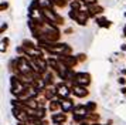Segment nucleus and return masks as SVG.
Masks as SVG:
<instances>
[{
	"label": "nucleus",
	"instance_id": "f257e3e1",
	"mask_svg": "<svg viewBox=\"0 0 126 125\" xmlns=\"http://www.w3.org/2000/svg\"><path fill=\"white\" fill-rule=\"evenodd\" d=\"M43 13H44L46 21L55 24V26H64L65 20H64V17L61 14H58L55 9H43Z\"/></svg>",
	"mask_w": 126,
	"mask_h": 125
},
{
	"label": "nucleus",
	"instance_id": "f03ea898",
	"mask_svg": "<svg viewBox=\"0 0 126 125\" xmlns=\"http://www.w3.org/2000/svg\"><path fill=\"white\" fill-rule=\"evenodd\" d=\"M68 16H69V19H72L74 21L78 23L79 26H85L86 23H88V19H91L86 10H72L71 9Z\"/></svg>",
	"mask_w": 126,
	"mask_h": 125
},
{
	"label": "nucleus",
	"instance_id": "7ed1b4c3",
	"mask_svg": "<svg viewBox=\"0 0 126 125\" xmlns=\"http://www.w3.org/2000/svg\"><path fill=\"white\" fill-rule=\"evenodd\" d=\"M24 87H26V85H24L23 83L18 80L17 75H14V74H13L12 77H10V90H12V94H13V95L17 97L18 94H20V92L24 90Z\"/></svg>",
	"mask_w": 126,
	"mask_h": 125
},
{
	"label": "nucleus",
	"instance_id": "20e7f679",
	"mask_svg": "<svg viewBox=\"0 0 126 125\" xmlns=\"http://www.w3.org/2000/svg\"><path fill=\"white\" fill-rule=\"evenodd\" d=\"M72 111H74V121L75 122H84L85 121V117H86V114H88L85 105H82V104L75 105Z\"/></svg>",
	"mask_w": 126,
	"mask_h": 125
},
{
	"label": "nucleus",
	"instance_id": "39448f33",
	"mask_svg": "<svg viewBox=\"0 0 126 125\" xmlns=\"http://www.w3.org/2000/svg\"><path fill=\"white\" fill-rule=\"evenodd\" d=\"M58 58V61L61 62V64H64L65 67H68V68H74L77 64H78V58H77V56H57Z\"/></svg>",
	"mask_w": 126,
	"mask_h": 125
},
{
	"label": "nucleus",
	"instance_id": "423d86ee",
	"mask_svg": "<svg viewBox=\"0 0 126 125\" xmlns=\"http://www.w3.org/2000/svg\"><path fill=\"white\" fill-rule=\"evenodd\" d=\"M72 84H78V85H84L88 87L91 84V74L89 73H77L75 74V78Z\"/></svg>",
	"mask_w": 126,
	"mask_h": 125
},
{
	"label": "nucleus",
	"instance_id": "0eeeda50",
	"mask_svg": "<svg viewBox=\"0 0 126 125\" xmlns=\"http://www.w3.org/2000/svg\"><path fill=\"white\" fill-rule=\"evenodd\" d=\"M13 117L17 119V121H20V122H27L30 118V112L29 111H26V109H23V108H13Z\"/></svg>",
	"mask_w": 126,
	"mask_h": 125
},
{
	"label": "nucleus",
	"instance_id": "6e6552de",
	"mask_svg": "<svg viewBox=\"0 0 126 125\" xmlns=\"http://www.w3.org/2000/svg\"><path fill=\"white\" fill-rule=\"evenodd\" d=\"M55 87H57V97H58V100L68 98L69 94L72 92V91L68 88V85L65 84V83H60V84H57Z\"/></svg>",
	"mask_w": 126,
	"mask_h": 125
},
{
	"label": "nucleus",
	"instance_id": "1a4fd4ad",
	"mask_svg": "<svg viewBox=\"0 0 126 125\" xmlns=\"http://www.w3.org/2000/svg\"><path fill=\"white\" fill-rule=\"evenodd\" d=\"M71 91H72V94H74L75 97H78V98H85V97H88V94H89V91L86 90V87L78 85V84H72Z\"/></svg>",
	"mask_w": 126,
	"mask_h": 125
},
{
	"label": "nucleus",
	"instance_id": "9d476101",
	"mask_svg": "<svg viewBox=\"0 0 126 125\" xmlns=\"http://www.w3.org/2000/svg\"><path fill=\"white\" fill-rule=\"evenodd\" d=\"M85 9H86V11H88V14H89L91 19H95L98 14H102L103 11H105L102 6H99L98 3L96 4H91V6H85Z\"/></svg>",
	"mask_w": 126,
	"mask_h": 125
},
{
	"label": "nucleus",
	"instance_id": "9b49d317",
	"mask_svg": "<svg viewBox=\"0 0 126 125\" xmlns=\"http://www.w3.org/2000/svg\"><path fill=\"white\" fill-rule=\"evenodd\" d=\"M41 94L46 97L47 100H54V98L57 97V87L54 88L52 85H47L46 88L41 91Z\"/></svg>",
	"mask_w": 126,
	"mask_h": 125
},
{
	"label": "nucleus",
	"instance_id": "f8f14e48",
	"mask_svg": "<svg viewBox=\"0 0 126 125\" xmlns=\"http://www.w3.org/2000/svg\"><path fill=\"white\" fill-rule=\"evenodd\" d=\"M61 102V109H63V112H71L72 109H74V101L72 100H69V98H63V100H60Z\"/></svg>",
	"mask_w": 126,
	"mask_h": 125
},
{
	"label": "nucleus",
	"instance_id": "ddd939ff",
	"mask_svg": "<svg viewBox=\"0 0 126 125\" xmlns=\"http://www.w3.org/2000/svg\"><path fill=\"white\" fill-rule=\"evenodd\" d=\"M67 112H52L51 115V119H52V122L57 125V124H64L65 121H67Z\"/></svg>",
	"mask_w": 126,
	"mask_h": 125
},
{
	"label": "nucleus",
	"instance_id": "4468645a",
	"mask_svg": "<svg viewBox=\"0 0 126 125\" xmlns=\"http://www.w3.org/2000/svg\"><path fill=\"white\" fill-rule=\"evenodd\" d=\"M48 68H51L54 73L57 74L58 73V70H60V67H61V62L58 61V58H54V57H50L48 60Z\"/></svg>",
	"mask_w": 126,
	"mask_h": 125
},
{
	"label": "nucleus",
	"instance_id": "2eb2a0df",
	"mask_svg": "<svg viewBox=\"0 0 126 125\" xmlns=\"http://www.w3.org/2000/svg\"><path fill=\"white\" fill-rule=\"evenodd\" d=\"M44 81H46V85H54V83H55V73L52 70H48L44 74Z\"/></svg>",
	"mask_w": 126,
	"mask_h": 125
},
{
	"label": "nucleus",
	"instance_id": "dca6fc26",
	"mask_svg": "<svg viewBox=\"0 0 126 125\" xmlns=\"http://www.w3.org/2000/svg\"><path fill=\"white\" fill-rule=\"evenodd\" d=\"M99 114L96 112H89V114H86V117H85V122H88L89 125H94V124H98V121H99Z\"/></svg>",
	"mask_w": 126,
	"mask_h": 125
},
{
	"label": "nucleus",
	"instance_id": "f3484780",
	"mask_svg": "<svg viewBox=\"0 0 126 125\" xmlns=\"http://www.w3.org/2000/svg\"><path fill=\"white\" fill-rule=\"evenodd\" d=\"M26 105L29 107L30 111H35V109H38V107H40L37 98H29V100H26Z\"/></svg>",
	"mask_w": 126,
	"mask_h": 125
},
{
	"label": "nucleus",
	"instance_id": "a211bd4d",
	"mask_svg": "<svg viewBox=\"0 0 126 125\" xmlns=\"http://www.w3.org/2000/svg\"><path fill=\"white\" fill-rule=\"evenodd\" d=\"M95 21L99 27H103V28H109L110 27V24L112 23L109 21L108 19H105V17H95Z\"/></svg>",
	"mask_w": 126,
	"mask_h": 125
},
{
	"label": "nucleus",
	"instance_id": "6ab92c4d",
	"mask_svg": "<svg viewBox=\"0 0 126 125\" xmlns=\"http://www.w3.org/2000/svg\"><path fill=\"white\" fill-rule=\"evenodd\" d=\"M37 1L43 9H55L54 0H37Z\"/></svg>",
	"mask_w": 126,
	"mask_h": 125
},
{
	"label": "nucleus",
	"instance_id": "aec40b11",
	"mask_svg": "<svg viewBox=\"0 0 126 125\" xmlns=\"http://www.w3.org/2000/svg\"><path fill=\"white\" fill-rule=\"evenodd\" d=\"M31 114H33V115H35L38 119H44V118H46V115H47L46 108H44V107H38V109L31 111Z\"/></svg>",
	"mask_w": 126,
	"mask_h": 125
},
{
	"label": "nucleus",
	"instance_id": "412c9836",
	"mask_svg": "<svg viewBox=\"0 0 126 125\" xmlns=\"http://www.w3.org/2000/svg\"><path fill=\"white\" fill-rule=\"evenodd\" d=\"M48 108H50V111H51V112H57L58 109L61 108V102H60V100H51Z\"/></svg>",
	"mask_w": 126,
	"mask_h": 125
},
{
	"label": "nucleus",
	"instance_id": "4be33fe9",
	"mask_svg": "<svg viewBox=\"0 0 126 125\" xmlns=\"http://www.w3.org/2000/svg\"><path fill=\"white\" fill-rule=\"evenodd\" d=\"M82 6H85L81 0H71L69 1V7L72 10H82Z\"/></svg>",
	"mask_w": 126,
	"mask_h": 125
},
{
	"label": "nucleus",
	"instance_id": "5701e85b",
	"mask_svg": "<svg viewBox=\"0 0 126 125\" xmlns=\"http://www.w3.org/2000/svg\"><path fill=\"white\" fill-rule=\"evenodd\" d=\"M85 107H86V111H88V114L89 112H96V102H94V101H89V102H86L85 104Z\"/></svg>",
	"mask_w": 126,
	"mask_h": 125
},
{
	"label": "nucleus",
	"instance_id": "b1692460",
	"mask_svg": "<svg viewBox=\"0 0 126 125\" xmlns=\"http://www.w3.org/2000/svg\"><path fill=\"white\" fill-rule=\"evenodd\" d=\"M9 41H10V40L7 39V37L1 40V53H4V51L7 50V47H9Z\"/></svg>",
	"mask_w": 126,
	"mask_h": 125
},
{
	"label": "nucleus",
	"instance_id": "393cba45",
	"mask_svg": "<svg viewBox=\"0 0 126 125\" xmlns=\"http://www.w3.org/2000/svg\"><path fill=\"white\" fill-rule=\"evenodd\" d=\"M16 51H17L18 56H26V48H24L23 45H18L17 48H16Z\"/></svg>",
	"mask_w": 126,
	"mask_h": 125
},
{
	"label": "nucleus",
	"instance_id": "a878e982",
	"mask_svg": "<svg viewBox=\"0 0 126 125\" xmlns=\"http://www.w3.org/2000/svg\"><path fill=\"white\" fill-rule=\"evenodd\" d=\"M81 1L85 6H91V4H96L98 3V0H81Z\"/></svg>",
	"mask_w": 126,
	"mask_h": 125
},
{
	"label": "nucleus",
	"instance_id": "bb28decb",
	"mask_svg": "<svg viewBox=\"0 0 126 125\" xmlns=\"http://www.w3.org/2000/svg\"><path fill=\"white\" fill-rule=\"evenodd\" d=\"M37 100H38V104H40V107H44V105H46V101H47V98L44 95L41 97V98H37Z\"/></svg>",
	"mask_w": 126,
	"mask_h": 125
},
{
	"label": "nucleus",
	"instance_id": "cd10ccee",
	"mask_svg": "<svg viewBox=\"0 0 126 125\" xmlns=\"http://www.w3.org/2000/svg\"><path fill=\"white\" fill-rule=\"evenodd\" d=\"M77 58H78V61H79V62H84L86 60V56L81 53V54H78V56H77Z\"/></svg>",
	"mask_w": 126,
	"mask_h": 125
},
{
	"label": "nucleus",
	"instance_id": "c85d7f7f",
	"mask_svg": "<svg viewBox=\"0 0 126 125\" xmlns=\"http://www.w3.org/2000/svg\"><path fill=\"white\" fill-rule=\"evenodd\" d=\"M7 7H9V3H7V1H6V3L3 1V3H1V10H6Z\"/></svg>",
	"mask_w": 126,
	"mask_h": 125
},
{
	"label": "nucleus",
	"instance_id": "c756f323",
	"mask_svg": "<svg viewBox=\"0 0 126 125\" xmlns=\"http://www.w3.org/2000/svg\"><path fill=\"white\" fill-rule=\"evenodd\" d=\"M4 30H7V23H3V24H1V33H3Z\"/></svg>",
	"mask_w": 126,
	"mask_h": 125
},
{
	"label": "nucleus",
	"instance_id": "7c9ffc66",
	"mask_svg": "<svg viewBox=\"0 0 126 125\" xmlns=\"http://www.w3.org/2000/svg\"><path fill=\"white\" fill-rule=\"evenodd\" d=\"M119 83H120L122 85H125V84H126V80L123 78V77H120V78H119Z\"/></svg>",
	"mask_w": 126,
	"mask_h": 125
},
{
	"label": "nucleus",
	"instance_id": "2f4dec72",
	"mask_svg": "<svg viewBox=\"0 0 126 125\" xmlns=\"http://www.w3.org/2000/svg\"><path fill=\"white\" fill-rule=\"evenodd\" d=\"M72 33V28H67V30H65V34H71Z\"/></svg>",
	"mask_w": 126,
	"mask_h": 125
},
{
	"label": "nucleus",
	"instance_id": "473e14b6",
	"mask_svg": "<svg viewBox=\"0 0 126 125\" xmlns=\"http://www.w3.org/2000/svg\"><path fill=\"white\" fill-rule=\"evenodd\" d=\"M120 92H122V94H126V87H122V88H120Z\"/></svg>",
	"mask_w": 126,
	"mask_h": 125
},
{
	"label": "nucleus",
	"instance_id": "72a5a7b5",
	"mask_svg": "<svg viewBox=\"0 0 126 125\" xmlns=\"http://www.w3.org/2000/svg\"><path fill=\"white\" fill-rule=\"evenodd\" d=\"M17 125H29V124H27V122H20V121H18Z\"/></svg>",
	"mask_w": 126,
	"mask_h": 125
},
{
	"label": "nucleus",
	"instance_id": "f704fd0d",
	"mask_svg": "<svg viewBox=\"0 0 126 125\" xmlns=\"http://www.w3.org/2000/svg\"><path fill=\"white\" fill-rule=\"evenodd\" d=\"M123 36L126 37V26H125V28H123Z\"/></svg>",
	"mask_w": 126,
	"mask_h": 125
},
{
	"label": "nucleus",
	"instance_id": "c9c22d12",
	"mask_svg": "<svg viewBox=\"0 0 126 125\" xmlns=\"http://www.w3.org/2000/svg\"><path fill=\"white\" fill-rule=\"evenodd\" d=\"M105 125H112V121H109L108 124H105Z\"/></svg>",
	"mask_w": 126,
	"mask_h": 125
},
{
	"label": "nucleus",
	"instance_id": "e433bc0d",
	"mask_svg": "<svg viewBox=\"0 0 126 125\" xmlns=\"http://www.w3.org/2000/svg\"><path fill=\"white\" fill-rule=\"evenodd\" d=\"M125 17H126V11H125Z\"/></svg>",
	"mask_w": 126,
	"mask_h": 125
},
{
	"label": "nucleus",
	"instance_id": "4c0bfd02",
	"mask_svg": "<svg viewBox=\"0 0 126 125\" xmlns=\"http://www.w3.org/2000/svg\"><path fill=\"white\" fill-rule=\"evenodd\" d=\"M57 125H63V124H57Z\"/></svg>",
	"mask_w": 126,
	"mask_h": 125
},
{
	"label": "nucleus",
	"instance_id": "58836bf2",
	"mask_svg": "<svg viewBox=\"0 0 126 125\" xmlns=\"http://www.w3.org/2000/svg\"><path fill=\"white\" fill-rule=\"evenodd\" d=\"M94 125H99V124H94Z\"/></svg>",
	"mask_w": 126,
	"mask_h": 125
}]
</instances>
